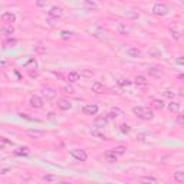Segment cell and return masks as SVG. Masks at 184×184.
<instances>
[{
	"mask_svg": "<svg viewBox=\"0 0 184 184\" xmlns=\"http://www.w3.org/2000/svg\"><path fill=\"white\" fill-rule=\"evenodd\" d=\"M177 63H179V65H183V63H184V60H183V58H181V56L177 59Z\"/></svg>",
	"mask_w": 184,
	"mask_h": 184,
	"instance_id": "42",
	"label": "cell"
},
{
	"mask_svg": "<svg viewBox=\"0 0 184 184\" xmlns=\"http://www.w3.org/2000/svg\"><path fill=\"white\" fill-rule=\"evenodd\" d=\"M48 15L50 17H53V19H58V17L62 16V9H60V7H58V6H52V7L49 9Z\"/></svg>",
	"mask_w": 184,
	"mask_h": 184,
	"instance_id": "9",
	"label": "cell"
},
{
	"mask_svg": "<svg viewBox=\"0 0 184 184\" xmlns=\"http://www.w3.org/2000/svg\"><path fill=\"white\" fill-rule=\"evenodd\" d=\"M63 92H65V94H73L75 89H73L72 85H65V87H63Z\"/></svg>",
	"mask_w": 184,
	"mask_h": 184,
	"instance_id": "32",
	"label": "cell"
},
{
	"mask_svg": "<svg viewBox=\"0 0 184 184\" xmlns=\"http://www.w3.org/2000/svg\"><path fill=\"white\" fill-rule=\"evenodd\" d=\"M164 97L170 98V99H173V98H174V92L170 91V89H167V91H164Z\"/></svg>",
	"mask_w": 184,
	"mask_h": 184,
	"instance_id": "36",
	"label": "cell"
},
{
	"mask_svg": "<svg viewBox=\"0 0 184 184\" xmlns=\"http://www.w3.org/2000/svg\"><path fill=\"white\" fill-rule=\"evenodd\" d=\"M81 79V72H78V70H72L69 72V75H68V82L69 83H75Z\"/></svg>",
	"mask_w": 184,
	"mask_h": 184,
	"instance_id": "11",
	"label": "cell"
},
{
	"mask_svg": "<svg viewBox=\"0 0 184 184\" xmlns=\"http://www.w3.org/2000/svg\"><path fill=\"white\" fill-rule=\"evenodd\" d=\"M168 12H170V6L164 5V3H155L152 6V13L155 16H165L168 15Z\"/></svg>",
	"mask_w": 184,
	"mask_h": 184,
	"instance_id": "2",
	"label": "cell"
},
{
	"mask_svg": "<svg viewBox=\"0 0 184 184\" xmlns=\"http://www.w3.org/2000/svg\"><path fill=\"white\" fill-rule=\"evenodd\" d=\"M13 142H12L10 140H7V138H0V150L2 148H5L6 145H12Z\"/></svg>",
	"mask_w": 184,
	"mask_h": 184,
	"instance_id": "30",
	"label": "cell"
},
{
	"mask_svg": "<svg viewBox=\"0 0 184 184\" xmlns=\"http://www.w3.org/2000/svg\"><path fill=\"white\" fill-rule=\"evenodd\" d=\"M151 107L155 111H161V109H164V102H162V99H152Z\"/></svg>",
	"mask_w": 184,
	"mask_h": 184,
	"instance_id": "20",
	"label": "cell"
},
{
	"mask_svg": "<svg viewBox=\"0 0 184 184\" xmlns=\"http://www.w3.org/2000/svg\"><path fill=\"white\" fill-rule=\"evenodd\" d=\"M174 180H175L177 183H184V171L183 170H179V171L174 173Z\"/></svg>",
	"mask_w": 184,
	"mask_h": 184,
	"instance_id": "23",
	"label": "cell"
},
{
	"mask_svg": "<svg viewBox=\"0 0 184 184\" xmlns=\"http://www.w3.org/2000/svg\"><path fill=\"white\" fill-rule=\"evenodd\" d=\"M104 85L101 83V82H94L92 83V92H95V94H104Z\"/></svg>",
	"mask_w": 184,
	"mask_h": 184,
	"instance_id": "18",
	"label": "cell"
},
{
	"mask_svg": "<svg viewBox=\"0 0 184 184\" xmlns=\"http://www.w3.org/2000/svg\"><path fill=\"white\" fill-rule=\"evenodd\" d=\"M119 131H121L122 134L127 135V134H130V132H131V127L128 124H121V125H119Z\"/></svg>",
	"mask_w": 184,
	"mask_h": 184,
	"instance_id": "28",
	"label": "cell"
},
{
	"mask_svg": "<svg viewBox=\"0 0 184 184\" xmlns=\"http://www.w3.org/2000/svg\"><path fill=\"white\" fill-rule=\"evenodd\" d=\"M167 108L170 112H173V114H179L180 112V104L175 102V101H171V102L167 105Z\"/></svg>",
	"mask_w": 184,
	"mask_h": 184,
	"instance_id": "14",
	"label": "cell"
},
{
	"mask_svg": "<svg viewBox=\"0 0 184 184\" xmlns=\"http://www.w3.org/2000/svg\"><path fill=\"white\" fill-rule=\"evenodd\" d=\"M147 72H148V75L150 76H155V78H160V76H162V72L160 68H157V66H150L148 69H147Z\"/></svg>",
	"mask_w": 184,
	"mask_h": 184,
	"instance_id": "10",
	"label": "cell"
},
{
	"mask_svg": "<svg viewBox=\"0 0 184 184\" xmlns=\"http://www.w3.org/2000/svg\"><path fill=\"white\" fill-rule=\"evenodd\" d=\"M132 112L138 117L140 119H144V121H151L154 118V114L150 108L147 107H134L132 108Z\"/></svg>",
	"mask_w": 184,
	"mask_h": 184,
	"instance_id": "1",
	"label": "cell"
},
{
	"mask_svg": "<svg viewBox=\"0 0 184 184\" xmlns=\"http://www.w3.org/2000/svg\"><path fill=\"white\" fill-rule=\"evenodd\" d=\"M0 20L3 23H15L16 22V15L13 12H5L2 16H0Z\"/></svg>",
	"mask_w": 184,
	"mask_h": 184,
	"instance_id": "6",
	"label": "cell"
},
{
	"mask_svg": "<svg viewBox=\"0 0 184 184\" xmlns=\"http://www.w3.org/2000/svg\"><path fill=\"white\" fill-rule=\"evenodd\" d=\"M27 135L33 137V138H42L43 137V131H38V130H26Z\"/></svg>",
	"mask_w": 184,
	"mask_h": 184,
	"instance_id": "21",
	"label": "cell"
},
{
	"mask_svg": "<svg viewBox=\"0 0 184 184\" xmlns=\"http://www.w3.org/2000/svg\"><path fill=\"white\" fill-rule=\"evenodd\" d=\"M6 65V62H0V66H5Z\"/></svg>",
	"mask_w": 184,
	"mask_h": 184,
	"instance_id": "44",
	"label": "cell"
},
{
	"mask_svg": "<svg viewBox=\"0 0 184 184\" xmlns=\"http://www.w3.org/2000/svg\"><path fill=\"white\" fill-rule=\"evenodd\" d=\"M42 92H43V95H45L46 99H55L56 95H58V92L55 91L53 88H50V87H43V88H42Z\"/></svg>",
	"mask_w": 184,
	"mask_h": 184,
	"instance_id": "8",
	"label": "cell"
},
{
	"mask_svg": "<svg viewBox=\"0 0 184 184\" xmlns=\"http://www.w3.org/2000/svg\"><path fill=\"white\" fill-rule=\"evenodd\" d=\"M170 32H171V36H173L175 40H179V39L181 38V36H180V32H177V30H173V29H171Z\"/></svg>",
	"mask_w": 184,
	"mask_h": 184,
	"instance_id": "37",
	"label": "cell"
},
{
	"mask_svg": "<svg viewBox=\"0 0 184 184\" xmlns=\"http://www.w3.org/2000/svg\"><path fill=\"white\" fill-rule=\"evenodd\" d=\"M107 124H108L107 117H98V118L94 121V127H97V128H104V127H107Z\"/></svg>",
	"mask_w": 184,
	"mask_h": 184,
	"instance_id": "12",
	"label": "cell"
},
{
	"mask_svg": "<svg viewBox=\"0 0 184 184\" xmlns=\"http://www.w3.org/2000/svg\"><path fill=\"white\" fill-rule=\"evenodd\" d=\"M42 179H43L45 181H55V180H56V177H55V175H52V174H45Z\"/></svg>",
	"mask_w": 184,
	"mask_h": 184,
	"instance_id": "33",
	"label": "cell"
},
{
	"mask_svg": "<svg viewBox=\"0 0 184 184\" xmlns=\"http://www.w3.org/2000/svg\"><path fill=\"white\" fill-rule=\"evenodd\" d=\"M127 53L130 55L131 58H140L141 52L137 48H130V49H127Z\"/></svg>",
	"mask_w": 184,
	"mask_h": 184,
	"instance_id": "25",
	"label": "cell"
},
{
	"mask_svg": "<svg viewBox=\"0 0 184 184\" xmlns=\"http://www.w3.org/2000/svg\"><path fill=\"white\" fill-rule=\"evenodd\" d=\"M117 118V115H115V112H109L108 117H107V119H115Z\"/></svg>",
	"mask_w": 184,
	"mask_h": 184,
	"instance_id": "40",
	"label": "cell"
},
{
	"mask_svg": "<svg viewBox=\"0 0 184 184\" xmlns=\"http://www.w3.org/2000/svg\"><path fill=\"white\" fill-rule=\"evenodd\" d=\"M131 83H132V82H131L130 79H125V78H121V79H118V85L121 88H128V87H131Z\"/></svg>",
	"mask_w": 184,
	"mask_h": 184,
	"instance_id": "26",
	"label": "cell"
},
{
	"mask_svg": "<svg viewBox=\"0 0 184 184\" xmlns=\"http://www.w3.org/2000/svg\"><path fill=\"white\" fill-rule=\"evenodd\" d=\"M29 152H30V150H29V147H20V148H17L16 151H15V155H17V157H26V155H29Z\"/></svg>",
	"mask_w": 184,
	"mask_h": 184,
	"instance_id": "16",
	"label": "cell"
},
{
	"mask_svg": "<svg viewBox=\"0 0 184 184\" xmlns=\"http://www.w3.org/2000/svg\"><path fill=\"white\" fill-rule=\"evenodd\" d=\"M70 155L75 158L76 161H87L88 154L85 150H79V148H75V150H70Z\"/></svg>",
	"mask_w": 184,
	"mask_h": 184,
	"instance_id": "3",
	"label": "cell"
},
{
	"mask_svg": "<svg viewBox=\"0 0 184 184\" xmlns=\"http://www.w3.org/2000/svg\"><path fill=\"white\" fill-rule=\"evenodd\" d=\"M70 36H72V33H70V32H66V30L60 32V38H62V39H69Z\"/></svg>",
	"mask_w": 184,
	"mask_h": 184,
	"instance_id": "35",
	"label": "cell"
},
{
	"mask_svg": "<svg viewBox=\"0 0 184 184\" xmlns=\"http://www.w3.org/2000/svg\"><path fill=\"white\" fill-rule=\"evenodd\" d=\"M56 105H58V108L62 109V111H68V109L72 108L70 101H69V99H65V98H59V99H58V102H56Z\"/></svg>",
	"mask_w": 184,
	"mask_h": 184,
	"instance_id": "7",
	"label": "cell"
},
{
	"mask_svg": "<svg viewBox=\"0 0 184 184\" xmlns=\"http://www.w3.org/2000/svg\"><path fill=\"white\" fill-rule=\"evenodd\" d=\"M134 82H135L137 87H147V85H148L147 78H145V76H142V75H137L135 79H134Z\"/></svg>",
	"mask_w": 184,
	"mask_h": 184,
	"instance_id": "13",
	"label": "cell"
},
{
	"mask_svg": "<svg viewBox=\"0 0 184 184\" xmlns=\"http://www.w3.org/2000/svg\"><path fill=\"white\" fill-rule=\"evenodd\" d=\"M105 158H107L108 162H115L118 160V155L114 152V150H108V151L105 152Z\"/></svg>",
	"mask_w": 184,
	"mask_h": 184,
	"instance_id": "15",
	"label": "cell"
},
{
	"mask_svg": "<svg viewBox=\"0 0 184 184\" xmlns=\"http://www.w3.org/2000/svg\"><path fill=\"white\" fill-rule=\"evenodd\" d=\"M99 108H98L97 104H88L82 108V114L83 115H97Z\"/></svg>",
	"mask_w": 184,
	"mask_h": 184,
	"instance_id": "4",
	"label": "cell"
},
{
	"mask_svg": "<svg viewBox=\"0 0 184 184\" xmlns=\"http://www.w3.org/2000/svg\"><path fill=\"white\" fill-rule=\"evenodd\" d=\"M16 45H17V40L16 39H12V38H7L5 42H3V46H5V48H13V46H16Z\"/></svg>",
	"mask_w": 184,
	"mask_h": 184,
	"instance_id": "24",
	"label": "cell"
},
{
	"mask_svg": "<svg viewBox=\"0 0 184 184\" xmlns=\"http://www.w3.org/2000/svg\"><path fill=\"white\" fill-rule=\"evenodd\" d=\"M29 104H30V107L35 109H40L42 107H43V99L39 97V95H32L30 97V101H29Z\"/></svg>",
	"mask_w": 184,
	"mask_h": 184,
	"instance_id": "5",
	"label": "cell"
},
{
	"mask_svg": "<svg viewBox=\"0 0 184 184\" xmlns=\"http://www.w3.org/2000/svg\"><path fill=\"white\" fill-rule=\"evenodd\" d=\"M22 118L27 119V121H35V122H42V119H39V118H35V117H29L27 114H19Z\"/></svg>",
	"mask_w": 184,
	"mask_h": 184,
	"instance_id": "31",
	"label": "cell"
},
{
	"mask_svg": "<svg viewBox=\"0 0 184 184\" xmlns=\"http://www.w3.org/2000/svg\"><path fill=\"white\" fill-rule=\"evenodd\" d=\"M83 7L88 9V10H97L98 5L94 2V0H83Z\"/></svg>",
	"mask_w": 184,
	"mask_h": 184,
	"instance_id": "17",
	"label": "cell"
},
{
	"mask_svg": "<svg viewBox=\"0 0 184 184\" xmlns=\"http://www.w3.org/2000/svg\"><path fill=\"white\" fill-rule=\"evenodd\" d=\"M38 66H39L38 62H36V59H33V58H30V59L25 63V68H26V69H38Z\"/></svg>",
	"mask_w": 184,
	"mask_h": 184,
	"instance_id": "22",
	"label": "cell"
},
{
	"mask_svg": "<svg viewBox=\"0 0 184 184\" xmlns=\"http://www.w3.org/2000/svg\"><path fill=\"white\" fill-rule=\"evenodd\" d=\"M2 33H3L5 36H7V38H10L12 35L15 33V27L12 26V25H7V26L2 27Z\"/></svg>",
	"mask_w": 184,
	"mask_h": 184,
	"instance_id": "19",
	"label": "cell"
},
{
	"mask_svg": "<svg viewBox=\"0 0 184 184\" xmlns=\"http://www.w3.org/2000/svg\"><path fill=\"white\" fill-rule=\"evenodd\" d=\"M114 152L119 157V155H124L125 152H127V148H125L124 145H118V147H115L114 148Z\"/></svg>",
	"mask_w": 184,
	"mask_h": 184,
	"instance_id": "27",
	"label": "cell"
},
{
	"mask_svg": "<svg viewBox=\"0 0 184 184\" xmlns=\"http://www.w3.org/2000/svg\"><path fill=\"white\" fill-rule=\"evenodd\" d=\"M36 6H38V7H43V6H46V0H38V2H36Z\"/></svg>",
	"mask_w": 184,
	"mask_h": 184,
	"instance_id": "38",
	"label": "cell"
},
{
	"mask_svg": "<svg viewBox=\"0 0 184 184\" xmlns=\"http://www.w3.org/2000/svg\"><path fill=\"white\" fill-rule=\"evenodd\" d=\"M142 181H144V183H158V180L154 179V177H144Z\"/></svg>",
	"mask_w": 184,
	"mask_h": 184,
	"instance_id": "34",
	"label": "cell"
},
{
	"mask_svg": "<svg viewBox=\"0 0 184 184\" xmlns=\"http://www.w3.org/2000/svg\"><path fill=\"white\" fill-rule=\"evenodd\" d=\"M83 75H87V76H92V75H94V72H89V70H85V72H83Z\"/></svg>",
	"mask_w": 184,
	"mask_h": 184,
	"instance_id": "41",
	"label": "cell"
},
{
	"mask_svg": "<svg viewBox=\"0 0 184 184\" xmlns=\"http://www.w3.org/2000/svg\"><path fill=\"white\" fill-rule=\"evenodd\" d=\"M46 23H48L49 26H55V22H53V20H48Z\"/></svg>",
	"mask_w": 184,
	"mask_h": 184,
	"instance_id": "43",
	"label": "cell"
},
{
	"mask_svg": "<svg viewBox=\"0 0 184 184\" xmlns=\"http://www.w3.org/2000/svg\"><path fill=\"white\" fill-rule=\"evenodd\" d=\"M177 124H179V125L184 124V115H181V114L179 115V118H177Z\"/></svg>",
	"mask_w": 184,
	"mask_h": 184,
	"instance_id": "39",
	"label": "cell"
},
{
	"mask_svg": "<svg viewBox=\"0 0 184 184\" xmlns=\"http://www.w3.org/2000/svg\"><path fill=\"white\" fill-rule=\"evenodd\" d=\"M128 32H130L128 27L125 26V25H122V23H119L118 25V33L119 35H128Z\"/></svg>",
	"mask_w": 184,
	"mask_h": 184,
	"instance_id": "29",
	"label": "cell"
}]
</instances>
